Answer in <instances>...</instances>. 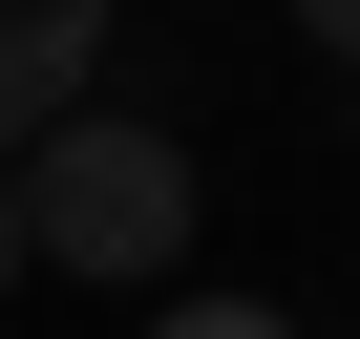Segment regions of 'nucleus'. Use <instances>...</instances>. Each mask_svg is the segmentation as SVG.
I'll return each instance as SVG.
<instances>
[{"instance_id": "obj_1", "label": "nucleus", "mask_w": 360, "mask_h": 339, "mask_svg": "<svg viewBox=\"0 0 360 339\" xmlns=\"http://www.w3.org/2000/svg\"><path fill=\"white\" fill-rule=\"evenodd\" d=\"M0 212H22V276H169L191 255V148L127 127V106H64L0 170Z\"/></svg>"}, {"instance_id": "obj_2", "label": "nucleus", "mask_w": 360, "mask_h": 339, "mask_svg": "<svg viewBox=\"0 0 360 339\" xmlns=\"http://www.w3.org/2000/svg\"><path fill=\"white\" fill-rule=\"evenodd\" d=\"M85 64H106V0H0V170L85 106Z\"/></svg>"}, {"instance_id": "obj_3", "label": "nucleus", "mask_w": 360, "mask_h": 339, "mask_svg": "<svg viewBox=\"0 0 360 339\" xmlns=\"http://www.w3.org/2000/svg\"><path fill=\"white\" fill-rule=\"evenodd\" d=\"M148 339H297L276 297H191V318H148Z\"/></svg>"}, {"instance_id": "obj_4", "label": "nucleus", "mask_w": 360, "mask_h": 339, "mask_svg": "<svg viewBox=\"0 0 360 339\" xmlns=\"http://www.w3.org/2000/svg\"><path fill=\"white\" fill-rule=\"evenodd\" d=\"M297 43H318V64H360V0H297Z\"/></svg>"}, {"instance_id": "obj_5", "label": "nucleus", "mask_w": 360, "mask_h": 339, "mask_svg": "<svg viewBox=\"0 0 360 339\" xmlns=\"http://www.w3.org/2000/svg\"><path fill=\"white\" fill-rule=\"evenodd\" d=\"M0 297H22V212H0Z\"/></svg>"}]
</instances>
